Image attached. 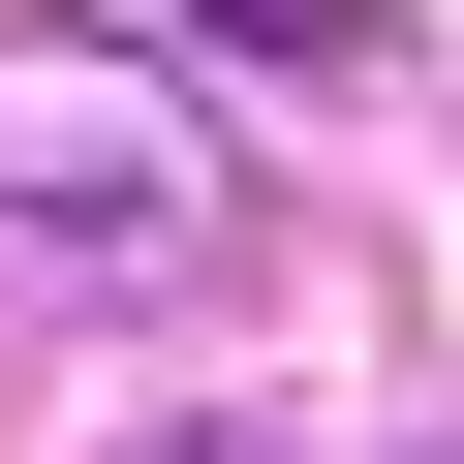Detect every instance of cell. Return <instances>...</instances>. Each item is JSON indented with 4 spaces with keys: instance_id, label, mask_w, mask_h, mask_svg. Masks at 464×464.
Masks as SVG:
<instances>
[{
    "instance_id": "6da1fadb",
    "label": "cell",
    "mask_w": 464,
    "mask_h": 464,
    "mask_svg": "<svg viewBox=\"0 0 464 464\" xmlns=\"http://www.w3.org/2000/svg\"><path fill=\"white\" fill-rule=\"evenodd\" d=\"M0 248H217V124L155 32H0Z\"/></svg>"
},
{
    "instance_id": "7a4b0ae2",
    "label": "cell",
    "mask_w": 464,
    "mask_h": 464,
    "mask_svg": "<svg viewBox=\"0 0 464 464\" xmlns=\"http://www.w3.org/2000/svg\"><path fill=\"white\" fill-rule=\"evenodd\" d=\"M186 32H248V63H341V0H186Z\"/></svg>"
},
{
    "instance_id": "3957f363",
    "label": "cell",
    "mask_w": 464,
    "mask_h": 464,
    "mask_svg": "<svg viewBox=\"0 0 464 464\" xmlns=\"http://www.w3.org/2000/svg\"><path fill=\"white\" fill-rule=\"evenodd\" d=\"M155 464H279V433H155Z\"/></svg>"
}]
</instances>
